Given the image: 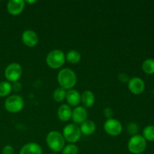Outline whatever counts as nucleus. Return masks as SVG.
Instances as JSON below:
<instances>
[{"label": "nucleus", "mask_w": 154, "mask_h": 154, "mask_svg": "<svg viewBox=\"0 0 154 154\" xmlns=\"http://www.w3.org/2000/svg\"><path fill=\"white\" fill-rule=\"evenodd\" d=\"M22 75L23 69L19 63H11L5 70V77L8 82L14 83L19 81Z\"/></svg>", "instance_id": "7"}, {"label": "nucleus", "mask_w": 154, "mask_h": 154, "mask_svg": "<svg viewBox=\"0 0 154 154\" xmlns=\"http://www.w3.org/2000/svg\"><path fill=\"white\" fill-rule=\"evenodd\" d=\"M48 147L54 152H60L65 147V139L63 134L58 131H51L46 137Z\"/></svg>", "instance_id": "2"}, {"label": "nucleus", "mask_w": 154, "mask_h": 154, "mask_svg": "<svg viewBox=\"0 0 154 154\" xmlns=\"http://www.w3.org/2000/svg\"><path fill=\"white\" fill-rule=\"evenodd\" d=\"M95 95L90 90H85L81 95V102H82L85 108H91L95 103Z\"/></svg>", "instance_id": "16"}, {"label": "nucleus", "mask_w": 154, "mask_h": 154, "mask_svg": "<svg viewBox=\"0 0 154 154\" xmlns=\"http://www.w3.org/2000/svg\"><path fill=\"white\" fill-rule=\"evenodd\" d=\"M12 90L11 84L8 81L0 82V97L8 96Z\"/></svg>", "instance_id": "21"}, {"label": "nucleus", "mask_w": 154, "mask_h": 154, "mask_svg": "<svg viewBox=\"0 0 154 154\" xmlns=\"http://www.w3.org/2000/svg\"><path fill=\"white\" fill-rule=\"evenodd\" d=\"M25 4L23 0H10L7 4L8 12L14 16L20 14L23 11Z\"/></svg>", "instance_id": "11"}, {"label": "nucleus", "mask_w": 154, "mask_h": 154, "mask_svg": "<svg viewBox=\"0 0 154 154\" xmlns=\"http://www.w3.org/2000/svg\"><path fill=\"white\" fill-rule=\"evenodd\" d=\"M78 147L75 144H69L65 146L62 150L63 154H78Z\"/></svg>", "instance_id": "23"}, {"label": "nucleus", "mask_w": 154, "mask_h": 154, "mask_svg": "<svg viewBox=\"0 0 154 154\" xmlns=\"http://www.w3.org/2000/svg\"><path fill=\"white\" fill-rule=\"evenodd\" d=\"M81 60V55L78 51H69L66 55V60H67L71 64H77Z\"/></svg>", "instance_id": "18"}, {"label": "nucleus", "mask_w": 154, "mask_h": 154, "mask_svg": "<svg viewBox=\"0 0 154 154\" xmlns=\"http://www.w3.org/2000/svg\"><path fill=\"white\" fill-rule=\"evenodd\" d=\"M57 81L60 87L64 90H72L77 83V76L75 72L72 69H63L58 73Z\"/></svg>", "instance_id": "1"}, {"label": "nucleus", "mask_w": 154, "mask_h": 154, "mask_svg": "<svg viewBox=\"0 0 154 154\" xmlns=\"http://www.w3.org/2000/svg\"><path fill=\"white\" fill-rule=\"evenodd\" d=\"M72 110L69 105L63 104L59 108L57 111L58 118L63 122H67L72 118Z\"/></svg>", "instance_id": "15"}, {"label": "nucleus", "mask_w": 154, "mask_h": 154, "mask_svg": "<svg viewBox=\"0 0 154 154\" xmlns=\"http://www.w3.org/2000/svg\"><path fill=\"white\" fill-rule=\"evenodd\" d=\"M14 147L11 145H6L3 147L2 154H14Z\"/></svg>", "instance_id": "26"}, {"label": "nucleus", "mask_w": 154, "mask_h": 154, "mask_svg": "<svg viewBox=\"0 0 154 154\" xmlns=\"http://www.w3.org/2000/svg\"><path fill=\"white\" fill-rule=\"evenodd\" d=\"M104 129L108 135L111 136H117L120 135L123 131L121 123L117 119H108L104 123Z\"/></svg>", "instance_id": "8"}, {"label": "nucleus", "mask_w": 154, "mask_h": 154, "mask_svg": "<svg viewBox=\"0 0 154 154\" xmlns=\"http://www.w3.org/2000/svg\"><path fill=\"white\" fill-rule=\"evenodd\" d=\"M103 113H104V116H105V117L107 118V120H108V119L112 118L114 111H113V110L111 109V108H105V110H104Z\"/></svg>", "instance_id": "27"}, {"label": "nucleus", "mask_w": 154, "mask_h": 154, "mask_svg": "<svg viewBox=\"0 0 154 154\" xmlns=\"http://www.w3.org/2000/svg\"><path fill=\"white\" fill-rule=\"evenodd\" d=\"M24 107V101L21 96L18 95H12L8 96L5 101V108L10 113H18L22 111Z\"/></svg>", "instance_id": "6"}, {"label": "nucleus", "mask_w": 154, "mask_h": 154, "mask_svg": "<svg viewBox=\"0 0 154 154\" xmlns=\"http://www.w3.org/2000/svg\"><path fill=\"white\" fill-rule=\"evenodd\" d=\"M22 42L26 46L34 48L38 43V36L33 30L26 29L22 34Z\"/></svg>", "instance_id": "10"}, {"label": "nucleus", "mask_w": 154, "mask_h": 154, "mask_svg": "<svg viewBox=\"0 0 154 154\" xmlns=\"http://www.w3.org/2000/svg\"><path fill=\"white\" fill-rule=\"evenodd\" d=\"M142 69L147 75L154 74V59H147L142 63Z\"/></svg>", "instance_id": "19"}, {"label": "nucleus", "mask_w": 154, "mask_h": 154, "mask_svg": "<svg viewBox=\"0 0 154 154\" xmlns=\"http://www.w3.org/2000/svg\"><path fill=\"white\" fill-rule=\"evenodd\" d=\"M87 108L84 106L75 107L72 111V118L75 124H81L85 120H87Z\"/></svg>", "instance_id": "12"}, {"label": "nucleus", "mask_w": 154, "mask_h": 154, "mask_svg": "<svg viewBox=\"0 0 154 154\" xmlns=\"http://www.w3.org/2000/svg\"><path fill=\"white\" fill-rule=\"evenodd\" d=\"M129 77L127 74L126 73H120V75H118V80L121 83H128L129 81Z\"/></svg>", "instance_id": "25"}, {"label": "nucleus", "mask_w": 154, "mask_h": 154, "mask_svg": "<svg viewBox=\"0 0 154 154\" xmlns=\"http://www.w3.org/2000/svg\"><path fill=\"white\" fill-rule=\"evenodd\" d=\"M143 137L146 141H154V125L147 126L143 130Z\"/></svg>", "instance_id": "22"}, {"label": "nucleus", "mask_w": 154, "mask_h": 154, "mask_svg": "<svg viewBox=\"0 0 154 154\" xmlns=\"http://www.w3.org/2000/svg\"><path fill=\"white\" fill-rule=\"evenodd\" d=\"M127 132L129 134L133 135H137L138 132V126L136 123H130L127 125Z\"/></svg>", "instance_id": "24"}, {"label": "nucleus", "mask_w": 154, "mask_h": 154, "mask_svg": "<svg viewBox=\"0 0 154 154\" xmlns=\"http://www.w3.org/2000/svg\"><path fill=\"white\" fill-rule=\"evenodd\" d=\"M141 154H142V153H141Z\"/></svg>", "instance_id": "30"}, {"label": "nucleus", "mask_w": 154, "mask_h": 154, "mask_svg": "<svg viewBox=\"0 0 154 154\" xmlns=\"http://www.w3.org/2000/svg\"><path fill=\"white\" fill-rule=\"evenodd\" d=\"M81 134L84 135H91L96 129V123L90 120H87L82 123L80 126Z\"/></svg>", "instance_id": "17"}, {"label": "nucleus", "mask_w": 154, "mask_h": 154, "mask_svg": "<svg viewBox=\"0 0 154 154\" xmlns=\"http://www.w3.org/2000/svg\"><path fill=\"white\" fill-rule=\"evenodd\" d=\"M12 90H14L15 92H20L21 90H22V84L20 81H17V82L13 83V84H11Z\"/></svg>", "instance_id": "28"}, {"label": "nucleus", "mask_w": 154, "mask_h": 154, "mask_svg": "<svg viewBox=\"0 0 154 154\" xmlns=\"http://www.w3.org/2000/svg\"><path fill=\"white\" fill-rule=\"evenodd\" d=\"M36 1H26L25 3H27V4H33V3H35Z\"/></svg>", "instance_id": "29"}, {"label": "nucleus", "mask_w": 154, "mask_h": 154, "mask_svg": "<svg viewBox=\"0 0 154 154\" xmlns=\"http://www.w3.org/2000/svg\"><path fill=\"white\" fill-rule=\"evenodd\" d=\"M81 132L80 127L75 123H70L63 128V135L65 141L69 144H75L80 140L81 137Z\"/></svg>", "instance_id": "5"}, {"label": "nucleus", "mask_w": 154, "mask_h": 154, "mask_svg": "<svg viewBox=\"0 0 154 154\" xmlns=\"http://www.w3.org/2000/svg\"><path fill=\"white\" fill-rule=\"evenodd\" d=\"M46 63L51 69H60L66 63V55L60 50H54L47 55Z\"/></svg>", "instance_id": "3"}, {"label": "nucleus", "mask_w": 154, "mask_h": 154, "mask_svg": "<svg viewBox=\"0 0 154 154\" xmlns=\"http://www.w3.org/2000/svg\"><path fill=\"white\" fill-rule=\"evenodd\" d=\"M128 150L133 154H141L147 147V141L141 135H133L128 141Z\"/></svg>", "instance_id": "4"}, {"label": "nucleus", "mask_w": 154, "mask_h": 154, "mask_svg": "<svg viewBox=\"0 0 154 154\" xmlns=\"http://www.w3.org/2000/svg\"><path fill=\"white\" fill-rule=\"evenodd\" d=\"M66 101L69 106L78 107L81 103V94L76 90H69L66 93Z\"/></svg>", "instance_id": "14"}, {"label": "nucleus", "mask_w": 154, "mask_h": 154, "mask_svg": "<svg viewBox=\"0 0 154 154\" xmlns=\"http://www.w3.org/2000/svg\"><path fill=\"white\" fill-rule=\"evenodd\" d=\"M20 154H42V148L37 143H27L20 149Z\"/></svg>", "instance_id": "13"}, {"label": "nucleus", "mask_w": 154, "mask_h": 154, "mask_svg": "<svg viewBox=\"0 0 154 154\" xmlns=\"http://www.w3.org/2000/svg\"><path fill=\"white\" fill-rule=\"evenodd\" d=\"M66 93H67V91L63 88L60 87H57L53 93V98H54V101L57 102H63V100L66 99Z\"/></svg>", "instance_id": "20"}, {"label": "nucleus", "mask_w": 154, "mask_h": 154, "mask_svg": "<svg viewBox=\"0 0 154 154\" xmlns=\"http://www.w3.org/2000/svg\"><path fill=\"white\" fill-rule=\"evenodd\" d=\"M128 88L129 91L133 94L139 95L144 92L145 84L141 78L138 77H134L129 79L128 82Z\"/></svg>", "instance_id": "9"}]
</instances>
